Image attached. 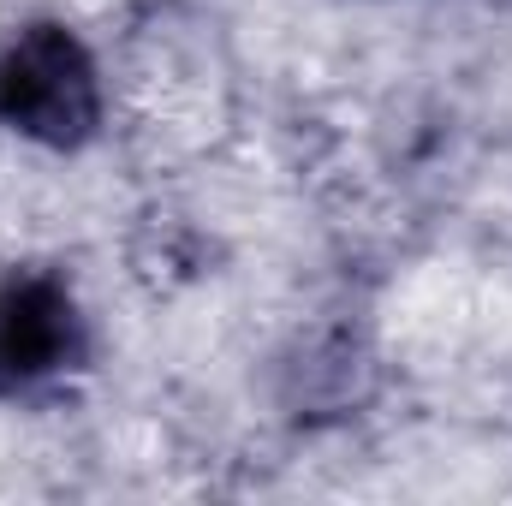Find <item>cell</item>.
Here are the masks:
<instances>
[{"instance_id": "cell-1", "label": "cell", "mask_w": 512, "mask_h": 506, "mask_svg": "<svg viewBox=\"0 0 512 506\" xmlns=\"http://www.w3.org/2000/svg\"><path fill=\"white\" fill-rule=\"evenodd\" d=\"M102 90L84 42L60 24L24 30L0 54V120L36 143H78L96 126Z\"/></svg>"}, {"instance_id": "cell-2", "label": "cell", "mask_w": 512, "mask_h": 506, "mask_svg": "<svg viewBox=\"0 0 512 506\" xmlns=\"http://www.w3.org/2000/svg\"><path fill=\"white\" fill-rule=\"evenodd\" d=\"M78 352V310L54 280L0 286V387H30Z\"/></svg>"}]
</instances>
